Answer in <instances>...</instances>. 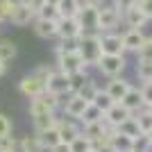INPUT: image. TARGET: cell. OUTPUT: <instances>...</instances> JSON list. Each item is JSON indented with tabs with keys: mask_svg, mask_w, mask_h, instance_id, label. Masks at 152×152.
Returning <instances> with one entry per match:
<instances>
[{
	"mask_svg": "<svg viewBox=\"0 0 152 152\" xmlns=\"http://www.w3.org/2000/svg\"><path fill=\"white\" fill-rule=\"evenodd\" d=\"M93 104H95L98 109H100L102 114H104V111H107V109L111 107V104H114V100L109 98V93H107L104 89H100L98 93H95V98H93Z\"/></svg>",
	"mask_w": 152,
	"mask_h": 152,
	"instance_id": "4dcf8cb0",
	"label": "cell"
},
{
	"mask_svg": "<svg viewBox=\"0 0 152 152\" xmlns=\"http://www.w3.org/2000/svg\"><path fill=\"white\" fill-rule=\"evenodd\" d=\"M18 0H0V23H9Z\"/></svg>",
	"mask_w": 152,
	"mask_h": 152,
	"instance_id": "f1b7e54d",
	"label": "cell"
},
{
	"mask_svg": "<svg viewBox=\"0 0 152 152\" xmlns=\"http://www.w3.org/2000/svg\"><path fill=\"white\" fill-rule=\"evenodd\" d=\"M152 150V141L148 134H141L139 139H134V152H148Z\"/></svg>",
	"mask_w": 152,
	"mask_h": 152,
	"instance_id": "d590c367",
	"label": "cell"
},
{
	"mask_svg": "<svg viewBox=\"0 0 152 152\" xmlns=\"http://www.w3.org/2000/svg\"><path fill=\"white\" fill-rule=\"evenodd\" d=\"M18 91L25 95L27 100H32V98H39V95L45 91V82H43V80H39V77L32 73V75H25L18 82Z\"/></svg>",
	"mask_w": 152,
	"mask_h": 152,
	"instance_id": "9c48e42d",
	"label": "cell"
},
{
	"mask_svg": "<svg viewBox=\"0 0 152 152\" xmlns=\"http://www.w3.org/2000/svg\"><path fill=\"white\" fill-rule=\"evenodd\" d=\"M34 18H37V12L30 9L27 5H23V2H18L16 9H14V14H12V18H9V23L16 25V27H27V25H32Z\"/></svg>",
	"mask_w": 152,
	"mask_h": 152,
	"instance_id": "5bb4252c",
	"label": "cell"
},
{
	"mask_svg": "<svg viewBox=\"0 0 152 152\" xmlns=\"http://www.w3.org/2000/svg\"><path fill=\"white\" fill-rule=\"evenodd\" d=\"M37 134H39V139H41V145H43V150H50V148H55L59 141H61L57 125H55V127H48V129H43V132H37Z\"/></svg>",
	"mask_w": 152,
	"mask_h": 152,
	"instance_id": "ffe728a7",
	"label": "cell"
},
{
	"mask_svg": "<svg viewBox=\"0 0 152 152\" xmlns=\"http://www.w3.org/2000/svg\"><path fill=\"white\" fill-rule=\"evenodd\" d=\"M100 48L102 55H125L121 32H100Z\"/></svg>",
	"mask_w": 152,
	"mask_h": 152,
	"instance_id": "ba28073f",
	"label": "cell"
},
{
	"mask_svg": "<svg viewBox=\"0 0 152 152\" xmlns=\"http://www.w3.org/2000/svg\"><path fill=\"white\" fill-rule=\"evenodd\" d=\"M98 91H100V86H98V82H95V80H86V82H84V86L80 91H77V93L82 95L84 100H89V102H93V98H95V93H98Z\"/></svg>",
	"mask_w": 152,
	"mask_h": 152,
	"instance_id": "83f0119b",
	"label": "cell"
},
{
	"mask_svg": "<svg viewBox=\"0 0 152 152\" xmlns=\"http://www.w3.org/2000/svg\"><path fill=\"white\" fill-rule=\"evenodd\" d=\"M86 80H89V73H86V70H77V73H73V75H70V93H77V91L84 86Z\"/></svg>",
	"mask_w": 152,
	"mask_h": 152,
	"instance_id": "1f68e13d",
	"label": "cell"
},
{
	"mask_svg": "<svg viewBox=\"0 0 152 152\" xmlns=\"http://www.w3.org/2000/svg\"><path fill=\"white\" fill-rule=\"evenodd\" d=\"M111 2H114V7H116V9H121V14L139 5V0H111Z\"/></svg>",
	"mask_w": 152,
	"mask_h": 152,
	"instance_id": "74e56055",
	"label": "cell"
},
{
	"mask_svg": "<svg viewBox=\"0 0 152 152\" xmlns=\"http://www.w3.org/2000/svg\"><path fill=\"white\" fill-rule=\"evenodd\" d=\"M48 152H70V143H66V141H59L55 148H50Z\"/></svg>",
	"mask_w": 152,
	"mask_h": 152,
	"instance_id": "7bdbcfd3",
	"label": "cell"
},
{
	"mask_svg": "<svg viewBox=\"0 0 152 152\" xmlns=\"http://www.w3.org/2000/svg\"><path fill=\"white\" fill-rule=\"evenodd\" d=\"M141 98H143V104H145V107L152 104V80L141 84Z\"/></svg>",
	"mask_w": 152,
	"mask_h": 152,
	"instance_id": "8d00e7d4",
	"label": "cell"
},
{
	"mask_svg": "<svg viewBox=\"0 0 152 152\" xmlns=\"http://www.w3.org/2000/svg\"><path fill=\"white\" fill-rule=\"evenodd\" d=\"M77 50L82 55L86 68H95L98 59L102 57V48H100V32H84L77 39Z\"/></svg>",
	"mask_w": 152,
	"mask_h": 152,
	"instance_id": "7a4b0ae2",
	"label": "cell"
},
{
	"mask_svg": "<svg viewBox=\"0 0 152 152\" xmlns=\"http://www.w3.org/2000/svg\"><path fill=\"white\" fill-rule=\"evenodd\" d=\"M57 129H59L61 141H66V143H70L75 136L82 134V125H80V121H73V118H66V116H64V118H57Z\"/></svg>",
	"mask_w": 152,
	"mask_h": 152,
	"instance_id": "7c38bea8",
	"label": "cell"
},
{
	"mask_svg": "<svg viewBox=\"0 0 152 152\" xmlns=\"http://www.w3.org/2000/svg\"><path fill=\"white\" fill-rule=\"evenodd\" d=\"M37 16H41V18H50V20H59V18H61L57 5H50V2H45V5L37 12Z\"/></svg>",
	"mask_w": 152,
	"mask_h": 152,
	"instance_id": "e575fe53",
	"label": "cell"
},
{
	"mask_svg": "<svg viewBox=\"0 0 152 152\" xmlns=\"http://www.w3.org/2000/svg\"><path fill=\"white\" fill-rule=\"evenodd\" d=\"M45 2H50V5H57L59 0H45Z\"/></svg>",
	"mask_w": 152,
	"mask_h": 152,
	"instance_id": "bcb514c9",
	"label": "cell"
},
{
	"mask_svg": "<svg viewBox=\"0 0 152 152\" xmlns=\"http://www.w3.org/2000/svg\"><path fill=\"white\" fill-rule=\"evenodd\" d=\"M89 104H91V102L84 100L80 93H68V95H66V100L61 102V109H64V116H68V118H73V121H80Z\"/></svg>",
	"mask_w": 152,
	"mask_h": 152,
	"instance_id": "52a82bcc",
	"label": "cell"
},
{
	"mask_svg": "<svg viewBox=\"0 0 152 152\" xmlns=\"http://www.w3.org/2000/svg\"><path fill=\"white\" fill-rule=\"evenodd\" d=\"M121 102L125 104L127 109H129V111H132V114H136L139 109L145 107V104H143V98H141V89H136V86H132V89L127 91L125 98H123Z\"/></svg>",
	"mask_w": 152,
	"mask_h": 152,
	"instance_id": "d6986e66",
	"label": "cell"
},
{
	"mask_svg": "<svg viewBox=\"0 0 152 152\" xmlns=\"http://www.w3.org/2000/svg\"><path fill=\"white\" fill-rule=\"evenodd\" d=\"M32 30L39 39H57V20H50V18H37L32 20Z\"/></svg>",
	"mask_w": 152,
	"mask_h": 152,
	"instance_id": "4fadbf2b",
	"label": "cell"
},
{
	"mask_svg": "<svg viewBox=\"0 0 152 152\" xmlns=\"http://www.w3.org/2000/svg\"><path fill=\"white\" fill-rule=\"evenodd\" d=\"M55 57H57V68L64 70L66 75H73L77 70H89L82 55H80V50H77V41H70V43L61 41L55 48Z\"/></svg>",
	"mask_w": 152,
	"mask_h": 152,
	"instance_id": "6da1fadb",
	"label": "cell"
},
{
	"mask_svg": "<svg viewBox=\"0 0 152 152\" xmlns=\"http://www.w3.org/2000/svg\"><path fill=\"white\" fill-rule=\"evenodd\" d=\"M129 116H134V114L123 104V102H114V104L104 111V123H107L109 127H118L121 123H125Z\"/></svg>",
	"mask_w": 152,
	"mask_h": 152,
	"instance_id": "8fae6325",
	"label": "cell"
},
{
	"mask_svg": "<svg viewBox=\"0 0 152 152\" xmlns=\"http://www.w3.org/2000/svg\"><path fill=\"white\" fill-rule=\"evenodd\" d=\"M82 34H84V27L80 25L77 16H73V18H59L57 20V39H59V41L70 43V41H77Z\"/></svg>",
	"mask_w": 152,
	"mask_h": 152,
	"instance_id": "5b68a950",
	"label": "cell"
},
{
	"mask_svg": "<svg viewBox=\"0 0 152 152\" xmlns=\"http://www.w3.org/2000/svg\"><path fill=\"white\" fill-rule=\"evenodd\" d=\"M102 118H104V114L91 102L89 107H86V111H84V116L80 118V123H93V121H102Z\"/></svg>",
	"mask_w": 152,
	"mask_h": 152,
	"instance_id": "836d02e7",
	"label": "cell"
},
{
	"mask_svg": "<svg viewBox=\"0 0 152 152\" xmlns=\"http://www.w3.org/2000/svg\"><path fill=\"white\" fill-rule=\"evenodd\" d=\"M123 23L121 9H116L114 2H104L98 7V20H95V32H116Z\"/></svg>",
	"mask_w": 152,
	"mask_h": 152,
	"instance_id": "3957f363",
	"label": "cell"
},
{
	"mask_svg": "<svg viewBox=\"0 0 152 152\" xmlns=\"http://www.w3.org/2000/svg\"><path fill=\"white\" fill-rule=\"evenodd\" d=\"M116 129H118V132H123V134H127V136H132V139H139L141 134V127H139V123H136V118H134V116H129V118H127L125 123H121V125L116 127Z\"/></svg>",
	"mask_w": 152,
	"mask_h": 152,
	"instance_id": "cb8c5ba5",
	"label": "cell"
},
{
	"mask_svg": "<svg viewBox=\"0 0 152 152\" xmlns=\"http://www.w3.org/2000/svg\"><path fill=\"white\" fill-rule=\"evenodd\" d=\"M16 55H18V48L12 39H0V61L9 64L16 59Z\"/></svg>",
	"mask_w": 152,
	"mask_h": 152,
	"instance_id": "44dd1931",
	"label": "cell"
},
{
	"mask_svg": "<svg viewBox=\"0 0 152 152\" xmlns=\"http://www.w3.org/2000/svg\"><path fill=\"white\" fill-rule=\"evenodd\" d=\"M12 121L7 118L5 114H0V136H5V134H12Z\"/></svg>",
	"mask_w": 152,
	"mask_h": 152,
	"instance_id": "ab89813d",
	"label": "cell"
},
{
	"mask_svg": "<svg viewBox=\"0 0 152 152\" xmlns=\"http://www.w3.org/2000/svg\"><path fill=\"white\" fill-rule=\"evenodd\" d=\"M20 145H23V152H43V145H41V139L39 134H27L20 139Z\"/></svg>",
	"mask_w": 152,
	"mask_h": 152,
	"instance_id": "d4e9b609",
	"label": "cell"
},
{
	"mask_svg": "<svg viewBox=\"0 0 152 152\" xmlns=\"http://www.w3.org/2000/svg\"><path fill=\"white\" fill-rule=\"evenodd\" d=\"M77 20L84 27V32H95V20H98V9L95 7H80Z\"/></svg>",
	"mask_w": 152,
	"mask_h": 152,
	"instance_id": "ac0fdd59",
	"label": "cell"
},
{
	"mask_svg": "<svg viewBox=\"0 0 152 152\" xmlns=\"http://www.w3.org/2000/svg\"><path fill=\"white\" fill-rule=\"evenodd\" d=\"M134 55H136V59H141V61H152V34H148L143 45H141Z\"/></svg>",
	"mask_w": 152,
	"mask_h": 152,
	"instance_id": "f546056e",
	"label": "cell"
},
{
	"mask_svg": "<svg viewBox=\"0 0 152 152\" xmlns=\"http://www.w3.org/2000/svg\"><path fill=\"white\" fill-rule=\"evenodd\" d=\"M89 152H95V148H93V150H89Z\"/></svg>",
	"mask_w": 152,
	"mask_h": 152,
	"instance_id": "681fc988",
	"label": "cell"
},
{
	"mask_svg": "<svg viewBox=\"0 0 152 152\" xmlns=\"http://www.w3.org/2000/svg\"><path fill=\"white\" fill-rule=\"evenodd\" d=\"M148 152H152V150H148Z\"/></svg>",
	"mask_w": 152,
	"mask_h": 152,
	"instance_id": "f907efd6",
	"label": "cell"
},
{
	"mask_svg": "<svg viewBox=\"0 0 152 152\" xmlns=\"http://www.w3.org/2000/svg\"><path fill=\"white\" fill-rule=\"evenodd\" d=\"M18 2H23V5H27L30 9H34V12H39L41 7L45 5V0H18Z\"/></svg>",
	"mask_w": 152,
	"mask_h": 152,
	"instance_id": "b9f144b4",
	"label": "cell"
},
{
	"mask_svg": "<svg viewBox=\"0 0 152 152\" xmlns=\"http://www.w3.org/2000/svg\"><path fill=\"white\" fill-rule=\"evenodd\" d=\"M52 70H55V66H45V64H43V66H39V68L34 70V75H37L39 80H43V82H45V80L52 75Z\"/></svg>",
	"mask_w": 152,
	"mask_h": 152,
	"instance_id": "f35d334b",
	"label": "cell"
},
{
	"mask_svg": "<svg viewBox=\"0 0 152 152\" xmlns=\"http://www.w3.org/2000/svg\"><path fill=\"white\" fill-rule=\"evenodd\" d=\"M89 150H93V143L84 134H80V136H75L70 141V152H89Z\"/></svg>",
	"mask_w": 152,
	"mask_h": 152,
	"instance_id": "4316f807",
	"label": "cell"
},
{
	"mask_svg": "<svg viewBox=\"0 0 152 152\" xmlns=\"http://www.w3.org/2000/svg\"><path fill=\"white\" fill-rule=\"evenodd\" d=\"M136 77L141 82H150L152 80V61H141L136 64Z\"/></svg>",
	"mask_w": 152,
	"mask_h": 152,
	"instance_id": "d6a6232c",
	"label": "cell"
},
{
	"mask_svg": "<svg viewBox=\"0 0 152 152\" xmlns=\"http://www.w3.org/2000/svg\"><path fill=\"white\" fill-rule=\"evenodd\" d=\"M148 136H150V141H152V132H150V134H148Z\"/></svg>",
	"mask_w": 152,
	"mask_h": 152,
	"instance_id": "c3c4849f",
	"label": "cell"
},
{
	"mask_svg": "<svg viewBox=\"0 0 152 152\" xmlns=\"http://www.w3.org/2000/svg\"><path fill=\"white\" fill-rule=\"evenodd\" d=\"M134 118H136V123H139V127H141V132H143V134H150L152 132V114L148 111L145 107L139 109V111L134 114Z\"/></svg>",
	"mask_w": 152,
	"mask_h": 152,
	"instance_id": "484cf974",
	"label": "cell"
},
{
	"mask_svg": "<svg viewBox=\"0 0 152 152\" xmlns=\"http://www.w3.org/2000/svg\"><path fill=\"white\" fill-rule=\"evenodd\" d=\"M129 89H132V82H129L127 77H123V75H118V77H109V82L104 84V91L109 93V98H111L114 102H121Z\"/></svg>",
	"mask_w": 152,
	"mask_h": 152,
	"instance_id": "30bf717a",
	"label": "cell"
},
{
	"mask_svg": "<svg viewBox=\"0 0 152 152\" xmlns=\"http://www.w3.org/2000/svg\"><path fill=\"white\" fill-rule=\"evenodd\" d=\"M145 32L143 30H127L123 32V43H125V52H136L145 41Z\"/></svg>",
	"mask_w": 152,
	"mask_h": 152,
	"instance_id": "e0dca14e",
	"label": "cell"
},
{
	"mask_svg": "<svg viewBox=\"0 0 152 152\" xmlns=\"http://www.w3.org/2000/svg\"><path fill=\"white\" fill-rule=\"evenodd\" d=\"M123 23L127 25V30H143L150 20H148V16L141 12L139 5H136V7H132V9L123 12Z\"/></svg>",
	"mask_w": 152,
	"mask_h": 152,
	"instance_id": "9a60e30c",
	"label": "cell"
},
{
	"mask_svg": "<svg viewBox=\"0 0 152 152\" xmlns=\"http://www.w3.org/2000/svg\"><path fill=\"white\" fill-rule=\"evenodd\" d=\"M95 152H116V150H114L111 145H109V143H102V145H98V148H95Z\"/></svg>",
	"mask_w": 152,
	"mask_h": 152,
	"instance_id": "ee69618b",
	"label": "cell"
},
{
	"mask_svg": "<svg viewBox=\"0 0 152 152\" xmlns=\"http://www.w3.org/2000/svg\"><path fill=\"white\" fill-rule=\"evenodd\" d=\"M139 9L148 16V20H152V0H139Z\"/></svg>",
	"mask_w": 152,
	"mask_h": 152,
	"instance_id": "60d3db41",
	"label": "cell"
},
{
	"mask_svg": "<svg viewBox=\"0 0 152 152\" xmlns=\"http://www.w3.org/2000/svg\"><path fill=\"white\" fill-rule=\"evenodd\" d=\"M0 25H2V23H0Z\"/></svg>",
	"mask_w": 152,
	"mask_h": 152,
	"instance_id": "816d5d0a",
	"label": "cell"
},
{
	"mask_svg": "<svg viewBox=\"0 0 152 152\" xmlns=\"http://www.w3.org/2000/svg\"><path fill=\"white\" fill-rule=\"evenodd\" d=\"M32 123H34V132H43V129H48V127H55V125H57V111L34 116Z\"/></svg>",
	"mask_w": 152,
	"mask_h": 152,
	"instance_id": "7402d4cb",
	"label": "cell"
},
{
	"mask_svg": "<svg viewBox=\"0 0 152 152\" xmlns=\"http://www.w3.org/2000/svg\"><path fill=\"white\" fill-rule=\"evenodd\" d=\"M5 73H7V64H5V61H0V77L5 75Z\"/></svg>",
	"mask_w": 152,
	"mask_h": 152,
	"instance_id": "f6af8a7d",
	"label": "cell"
},
{
	"mask_svg": "<svg viewBox=\"0 0 152 152\" xmlns=\"http://www.w3.org/2000/svg\"><path fill=\"white\" fill-rule=\"evenodd\" d=\"M57 9H59V16H61V18H73V16H77V12H80V2H77V0H59Z\"/></svg>",
	"mask_w": 152,
	"mask_h": 152,
	"instance_id": "603a6c76",
	"label": "cell"
},
{
	"mask_svg": "<svg viewBox=\"0 0 152 152\" xmlns=\"http://www.w3.org/2000/svg\"><path fill=\"white\" fill-rule=\"evenodd\" d=\"M107 143L114 148L116 152H134V139L127 136V134H123V132H118V129H111Z\"/></svg>",
	"mask_w": 152,
	"mask_h": 152,
	"instance_id": "2e32d148",
	"label": "cell"
},
{
	"mask_svg": "<svg viewBox=\"0 0 152 152\" xmlns=\"http://www.w3.org/2000/svg\"><path fill=\"white\" fill-rule=\"evenodd\" d=\"M145 109H148V111H150V114H152V104H148V107H145Z\"/></svg>",
	"mask_w": 152,
	"mask_h": 152,
	"instance_id": "7dc6e473",
	"label": "cell"
},
{
	"mask_svg": "<svg viewBox=\"0 0 152 152\" xmlns=\"http://www.w3.org/2000/svg\"><path fill=\"white\" fill-rule=\"evenodd\" d=\"M95 68H98L100 75L107 77V80L109 77H118V75L125 73L127 59H125V55H102V57L98 59V64H95Z\"/></svg>",
	"mask_w": 152,
	"mask_h": 152,
	"instance_id": "277c9868",
	"label": "cell"
},
{
	"mask_svg": "<svg viewBox=\"0 0 152 152\" xmlns=\"http://www.w3.org/2000/svg\"><path fill=\"white\" fill-rule=\"evenodd\" d=\"M45 91H50V93L59 95V98H66L70 93V75H66L64 70H59L55 66L52 75L45 80Z\"/></svg>",
	"mask_w": 152,
	"mask_h": 152,
	"instance_id": "8992f818",
	"label": "cell"
}]
</instances>
